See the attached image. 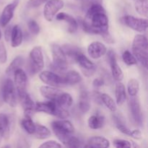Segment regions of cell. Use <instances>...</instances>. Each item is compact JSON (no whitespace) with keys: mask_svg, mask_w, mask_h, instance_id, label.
I'll use <instances>...</instances> for the list:
<instances>
[{"mask_svg":"<svg viewBox=\"0 0 148 148\" xmlns=\"http://www.w3.org/2000/svg\"><path fill=\"white\" fill-rule=\"evenodd\" d=\"M82 27L84 31L90 34L102 35L108 31L106 12L100 3H92L90 5L82 21Z\"/></svg>","mask_w":148,"mask_h":148,"instance_id":"obj_1","label":"cell"},{"mask_svg":"<svg viewBox=\"0 0 148 148\" xmlns=\"http://www.w3.org/2000/svg\"><path fill=\"white\" fill-rule=\"evenodd\" d=\"M132 53L134 57L145 68H147L148 42L145 36L137 34L132 42Z\"/></svg>","mask_w":148,"mask_h":148,"instance_id":"obj_2","label":"cell"},{"mask_svg":"<svg viewBox=\"0 0 148 148\" xmlns=\"http://www.w3.org/2000/svg\"><path fill=\"white\" fill-rule=\"evenodd\" d=\"M51 49L53 59L51 68L56 72H65L67 69L68 62L67 57L62 48L56 43H53L51 45Z\"/></svg>","mask_w":148,"mask_h":148,"instance_id":"obj_3","label":"cell"},{"mask_svg":"<svg viewBox=\"0 0 148 148\" xmlns=\"http://www.w3.org/2000/svg\"><path fill=\"white\" fill-rule=\"evenodd\" d=\"M29 71L31 74L40 72L44 67V59L43 51L40 46H35L30 51L29 54Z\"/></svg>","mask_w":148,"mask_h":148,"instance_id":"obj_4","label":"cell"},{"mask_svg":"<svg viewBox=\"0 0 148 148\" xmlns=\"http://www.w3.org/2000/svg\"><path fill=\"white\" fill-rule=\"evenodd\" d=\"M2 101L11 107H15L17 105L16 89L14 82L11 79H5L2 84L1 90Z\"/></svg>","mask_w":148,"mask_h":148,"instance_id":"obj_5","label":"cell"},{"mask_svg":"<svg viewBox=\"0 0 148 148\" xmlns=\"http://www.w3.org/2000/svg\"><path fill=\"white\" fill-rule=\"evenodd\" d=\"M121 22L130 28L139 32L145 33L147 29V20L138 18L132 15H125L121 19Z\"/></svg>","mask_w":148,"mask_h":148,"instance_id":"obj_6","label":"cell"},{"mask_svg":"<svg viewBox=\"0 0 148 148\" xmlns=\"http://www.w3.org/2000/svg\"><path fill=\"white\" fill-rule=\"evenodd\" d=\"M39 78L43 83L49 85V86L62 87L65 86L64 79V77L60 76L56 73L51 71H43L39 74Z\"/></svg>","mask_w":148,"mask_h":148,"instance_id":"obj_7","label":"cell"},{"mask_svg":"<svg viewBox=\"0 0 148 148\" xmlns=\"http://www.w3.org/2000/svg\"><path fill=\"white\" fill-rule=\"evenodd\" d=\"M64 6L63 0H48L43 9V16L47 21L51 22L58 12Z\"/></svg>","mask_w":148,"mask_h":148,"instance_id":"obj_8","label":"cell"},{"mask_svg":"<svg viewBox=\"0 0 148 148\" xmlns=\"http://www.w3.org/2000/svg\"><path fill=\"white\" fill-rule=\"evenodd\" d=\"M74 62H77L81 67L84 75L87 77H90L93 75L96 70V66L92 62H91L82 51H79L75 56Z\"/></svg>","mask_w":148,"mask_h":148,"instance_id":"obj_9","label":"cell"},{"mask_svg":"<svg viewBox=\"0 0 148 148\" xmlns=\"http://www.w3.org/2000/svg\"><path fill=\"white\" fill-rule=\"evenodd\" d=\"M13 74L14 86L18 95V98H20L27 92V75L21 68H19L14 71Z\"/></svg>","mask_w":148,"mask_h":148,"instance_id":"obj_10","label":"cell"},{"mask_svg":"<svg viewBox=\"0 0 148 148\" xmlns=\"http://www.w3.org/2000/svg\"><path fill=\"white\" fill-rule=\"evenodd\" d=\"M131 97V96H130ZM129 107L134 122L139 126L143 125V114L140 100L136 96H132L129 101Z\"/></svg>","mask_w":148,"mask_h":148,"instance_id":"obj_11","label":"cell"},{"mask_svg":"<svg viewBox=\"0 0 148 148\" xmlns=\"http://www.w3.org/2000/svg\"><path fill=\"white\" fill-rule=\"evenodd\" d=\"M107 53V58H108V63H109L110 66H111V70L112 76L115 80L121 81L124 78V74H123L122 69L119 66V65L117 63L116 57V54L112 50H109Z\"/></svg>","mask_w":148,"mask_h":148,"instance_id":"obj_12","label":"cell"},{"mask_svg":"<svg viewBox=\"0 0 148 148\" xmlns=\"http://www.w3.org/2000/svg\"><path fill=\"white\" fill-rule=\"evenodd\" d=\"M59 141L64 146L67 147H82V141L80 139L75 136H72V134L68 133H54Z\"/></svg>","mask_w":148,"mask_h":148,"instance_id":"obj_13","label":"cell"},{"mask_svg":"<svg viewBox=\"0 0 148 148\" xmlns=\"http://www.w3.org/2000/svg\"><path fill=\"white\" fill-rule=\"evenodd\" d=\"M19 0H14L12 3L7 4L3 10L0 17V24L2 27H6L14 16V10L18 4Z\"/></svg>","mask_w":148,"mask_h":148,"instance_id":"obj_14","label":"cell"},{"mask_svg":"<svg viewBox=\"0 0 148 148\" xmlns=\"http://www.w3.org/2000/svg\"><path fill=\"white\" fill-rule=\"evenodd\" d=\"M107 49L104 44L99 41L91 43L88 47V53L93 59H98L106 54Z\"/></svg>","mask_w":148,"mask_h":148,"instance_id":"obj_15","label":"cell"},{"mask_svg":"<svg viewBox=\"0 0 148 148\" xmlns=\"http://www.w3.org/2000/svg\"><path fill=\"white\" fill-rule=\"evenodd\" d=\"M51 127L54 133H68L72 134L75 132L73 124L68 120H59L51 123Z\"/></svg>","mask_w":148,"mask_h":148,"instance_id":"obj_16","label":"cell"},{"mask_svg":"<svg viewBox=\"0 0 148 148\" xmlns=\"http://www.w3.org/2000/svg\"><path fill=\"white\" fill-rule=\"evenodd\" d=\"M59 106L53 101H49L46 102H38L36 103L35 111L36 112H43L49 115L56 116Z\"/></svg>","mask_w":148,"mask_h":148,"instance_id":"obj_17","label":"cell"},{"mask_svg":"<svg viewBox=\"0 0 148 148\" xmlns=\"http://www.w3.org/2000/svg\"><path fill=\"white\" fill-rule=\"evenodd\" d=\"M19 100H20L23 110H24L25 116L32 118V116H33V113L35 112L36 103L33 101L30 95L27 92H26L23 96L20 97Z\"/></svg>","mask_w":148,"mask_h":148,"instance_id":"obj_18","label":"cell"},{"mask_svg":"<svg viewBox=\"0 0 148 148\" xmlns=\"http://www.w3.org/2000/svg\"><path fill=\"white\" fill-rule=\"evenodd\" d=\"M56 19L60 21H64L68 23V32L69 33H75L78 29V23L72 15L65 12H60L56 14Z\"/></svg>","mask_w":148,"mask_h":148,"instance_id":"obj_19","label":"cell"},{"mask_svg":"<svg viewBox=\"0 0 148 148\" xmlns=\"http://www.w3.org/2000/svg\"><path fill=\"white\" fill-rule=\"evenodd\" d=\"M40 92L43 97L49 101H55L59 95L62 93V91L57 89L55 87L51 86H41L40 88Z\"/></svg>","mask_w":148,"mask_h":148,"instance_id":"obj_20","label":"cell"},{"mask_svg":"<svg viewBox=\"0 0 148 148\" xmlns=\"http://www.w3.org/2000/svg\"><path fill=\"white\" fill-rule=\"evenodd\" d=\"M110 146V142L106 138L100 136H95L88 139L85 147H101L107 148Z\"/></svg>","mask_w":148,"mask_h":148,"instance_id":"obj_21","label":"cell"},{"mask_svg":"<svg viewBox=\"0 0 148 148\" xmlns=\"http://www.w3.org/2000/svg\"><path fill=\"white\" fill-rule=\"evenodd\" d=\"M78 108H79V111L83 114L88 112L90 108L89 93L85 89H81L80 90Z\"/></svg>","mask_w":148,"mask_h":148,"instance_id":"obj_22","label":"cell"},{"mask_svg":"<svg viewBox=\"0 0 148 148\" xmlns=\"http://www.w3.org/2000/svg\"><path fill=\"white\" fill-rule=\"evenodd\" d=\"M23 36L22 29L18 25L13 26L12 30L11 37H10V40H11V46L13 48H17L20 46L23 43Z\"/></svg>","mask_w":148,"mask_h":148,"instance_id":"obj_23","label":"cell"},{"mask_svg":"<svg viewBox=\"0 0 148 148\" xmlns=\"http://www.w3.org/2000/svg\"><path fill=\"white\" fill-rule=\"evenodd\" d=\"M115 96L116 104L119 106H121L127 100V93L126 89L124 84L121 82H118L116 85L115 88Z\"/></svg>","mask_w":148,"mask_h":148,"instance_id":"obj_24","label":"cell"},{"mask_svg":"<svg viewBox=\"0 0 148 148\" xmlns=\"http://www.w3.org/2000/svg\"><path fill=\"white\" fill-rule=\"evenodd\" d=\"M64 79L66 85H75L79 83L82 81V78L78 72L75 70H70L66 72Z\"/></svg>","mask_w":148,"mask_h":148,"instance_id":"obj_25","label":"cell"},{"mask_svg":"<svg viewBox=\"0 0 148 148\" xmlns=\"http://www.w3.org/2000/svg\"><path fill=\"white\" fill-rule=\"evenodd\" d=\"M88 127L92 130H99L105 124V118L101 115H92L88 120Z\"/></svg>","mask_w":148,"mask_h":148,"instance_id":"obj_26","label":"cell"},{"mask_svg":"<svg viewBox=\"0 0 148 148\" xmlns=\"http://www.w3.org/2000/svg\"><path fill=\"white\" fill-rule=\"evenodd\" d=\"M55 102L59 107L67 109L73 103V99L70 94L62 92V93L59 95V98L55 101Z\"/></svg>","mask_w":148,"mask_h":148,"instance_id":"obj_27","label":"cell"},{"mask_svg":"<svg viewBox=\"0 0 148 148\" xmlns=\"http://www.w3.org/2000/svg\"><path fill=\"white\" fill-rule=\"evenodd\" d=\"M10 122L8 116L6 114H0V133L3 137H8L10 134Z\"/></svg>","mask_w":148,"mask_h":148,"instance_id":"obj_28","label":"cell"},{"mask_svg":"<svg viewBox=\"0 0 148 148\" xmlns=\"http://www.w3.org/2000/svg\"><path fill=\"white\" fill-rule=\"evenodd\" d=\"M24 57L22 56H17L12 60V62L10 63V64L7 66L6 69V74L7 75H12L14 72V71L17 70L19 68H21L24 64Z\"/></svg>","mask_w":148,"mask_h":148,"instance_id":"obj_29","label":"cell"},{"mask_svg":"<svg viewBox=\"0 0 148 148\" xmlns=\"http://www.w3.org/2000/svg\"><path fill=\"white\" fill-rule=\"evenodd\" d=\"M35 137L39 140H44L51 135V131L49 128L39 124H36V130L33 133Z\"/></svg>","mask_w":148,"mask_h":148,"instance_id":"obj_30","label":"cell"},{"mask_svg":"<svg viewBox=\"0 0 148 148\" xmlns=\"http://www.w3.org/2000/svg\"><path fill=\"white\" fill-rule=\"evenodd\" d=\"M101 101H102V103H103L106 106V107L111 112L114 113L116 111V103L114 101V99L109 95L106 93L101 94Z\"/></svg>","mask_w":148,"mask_h":148,"instance_id":"obj_31","label":"cell"},{"mask_svg":"<svg viewBox=\"0 0 148 148\" xmlns=\"http://www.w3.org/2000/svg\"><path fill=\"white\" fill-rule=\"evenodd\" d=\"M134 8L140 15L147 17V0H134Z\"/></svg>","mask_w":148,"mask_h":148,"instance_id":"obj_32","label":"cell"},{"mask_svg":"<svg viewBox=\"0 0 148 148\" xmlns=\"http://www.w3.org/2000/svg\"><path fill=\"white\" fill-rule=\"evenodd\" d=\"M140 90V82L137 79L132 78L129 80L127 85V91L131 97L136 96Z\"/></svg>","mask_w":148,"mask_h":148,"instance_id":"obj_33","label":"cell"},{"mask_svg":"<svg viewBox=\"0 0 148 148\" xmlns=\"http://www.w3.org/2000/svg\"><path fill=\"white\" fill-rule=\"evenodd\" d=\"M21 126L25 131L29 134H33L36 130V124L33 121L32 118L25 117L22 120Z\"/></svg>","mask_w":148,"mask_h":148,"instance_id":"obj_34","label":"cell"},{"mask_svg":"<svg viewBox=\"0 0 148 148\" xmlns=\"http://www.w3.org/2000/svg\"><path fill=\"white\" fill-rule=\"evenodd\" d=\"M62 48L64 50V51L66 57H69V59H72V61H74V59H75V56H76L79 51H81L79 50V48L69 44L64 45L63 47Z\"/></svg>","mask_w":148,"mask_h":148,"instance_id":"obj_35","label":"cell"},{"mask_svg":"<svg viewBox=\"0 0 148 148\" xmlns=\"http://www.w3.org/2000/svg\"><path fill=\"white\" fill-rule=\"evenodd\" d=\"M122 59L124 63L128 66H132L137 64V60L130 51H125L123 53Z\"/></svg>","mask_w":148,"mask_h":148,"instance_id":"obj_36","label":"cell"},{"mask_svg":"<svg viewBox=\"0 0 148 148\" xmlns=\"http://www.w3.org/2000/svg\"><path fill=\"white\" fill-rule=\"evenodd\" d=\"M27 27H28L29 31L33 35H38L40 32V27L38 24L37 22L33 20H29L27 23Z\"/></svg>","mask_w":148,"mask_h":148,"instance_id":"obj_37","label":"cell"},{"mask_svg":"<svg viewBox=\"0 0 148 148\" xmlns=\"http://www.w3.org/2000/svg\"><path fill=\"white\" fill-rule=\"evenodd\" d=\"M113 144L117 148H130L132 147V143L130 141L126 140L116 139V140H114Z\"/></svg>","mask_w":148,"mask_h":148,"instance_id":"obj_38","label":"cell"},{"mask_svg":"<svg viewBox=\"0 0 148 148\" xmlns=\"http://www.w3.org/2000/svg\"><path fill=\"white\" fill-rule=\"evenodd\" d=\"M7 61V53L3 42H0V63L4 64Z\"/></svg>","mask_w":148,"mask_h":148,"instance_id":"obj_39","label":"cell"},{"mask_svg":"<svg viewBox=\"0 0 148 148\" xmlns=\"http://www.w3.org/2000/svg\"><path fill=\"white\" fill-rule=\"evenodd\" d=\"M39 147L43 148V147H53V148H60L62 147V145L59 144V143H57L56 141L54 140H49V141H46L45 143H43V144L40 145L39 146Z\"/></svg>","mask_w":148,"mask_h":148,"instance_id":"obj_40","label":"cell"},{"mask_svg":"<svg viewBox=\"0 0 148 148\" xmlns=\"http://www.w3.org/2000/svg\"><path fill=\"white\" fill-rule=\"evenodd\" d=\"M47 1L48 0H29L27 3V7L28 8H36L46 3Z\"/></svg>","mask_w":148,"mask_h":148,"instance_id":"obj_41","label":"cell"},{"mask_svg":"<svg viewBox=\"0 0 148 148\" xmlns=\"http://www.w3.org/2000/svg\"><path fill=\"white\" fill-rule=\"evenodd\" d=\"M102 37L103 38V40H105L106 43H114V39H113L112 36H111V34L109 33V31H106L105 32V33H103L102 35Z\"/></svg>","mask_w":148,"mask_h":148,"instance_id":"obj_42","label":"cell"},{"mask_svg":"<svg viewBox=\"0 0 148 148\" xmlns=\"http://www.w3.org/2000/svg\"><path fill=\"white\" fill-rule=\"evenodd\" d=\"M12 26L11 25H7V27L5 28L4 30V38H5L6 41H9L10 40V37H11L12 34Z\"/></svg>","mask_w":148,"mask_h":148,"instance_id":"obj_43","label":"cell"},{"mask_svg":"<svg viewBox=\"0 0 148 148\" xmlns=\"http://www.w3.org/2000/svg\"><path fill=\"white\" fill-rule=\"evenodd\" d=\"M104 84H105V81H104V79H103V78L101 77L96 78V79H94L93 82H92V85H93V86L96 88H101V87L103 86Z\"/></svg>","mask_w":148,"mask_h":148,"instance_id":"obj_44","label":"cell"},{"mask_svg":"<svg viewBox=\"0 0 148 148\" xmlns=\"http://www.w3.org/2000/svg\"><path fill=\"white\" fill-rule=\"evenodd\" d=\"M130 136V137H133L134 139H136V140H140L142 137V133L141 132L138 130H132Z\"/></svg>","mask_w":148,"mask_h":148,"instance_id":"obj_45","label":"cell"},{"mask_svg":"<svg viewBox=\"0 0 148 148\" xmlns=\"http://www.w3.org/2000/svg\"><path fill=\"white\" fill-rule=\"evenodd\" d=\"M94 98V101L95 103H98V104H102V101H101V93L98 92H94L92 95Z\"/></svg>","mask_w":148,"mask_h":148,"instance_id":"obj_46","label":"cell"},{"mask_svg":"<svg viewBox=\"0 0 148 148\" xmlns=\"http://www.w3.org/2000/svg\"><path fill=\"white\" fill-rule=\"evenodd\" d=\"M84 1H87L88 2H90L91 4H92V3H100V1L101 0H84Z\"/></svg>","mask_w":148,"mask_h":148,"instance_id":"obj_47","label":"cell"},{"mask_svg":"<svg viewBox=\"0 0 148 148\" xmlns=\"http://www.w3.org/2000/svg\"><path fill=\"white\" fill-rule=\"evenodd\" d=\"M2 138H3V135L1 133H0V143H1V140H2Z\"/></svg>","mask_w":148,"mask_h":148,"instance_id":"obj_48","label":"cell"},{"mask_svg":"<svg viewBox=\"0 0 148 148\" xmlns=\"http://www.w3.org/2000/svg\"><path fill=\"white\" fill-rule=\"evenodd\" d=\"M1 36H2V35H1V30H0V40H1Z\"/></svg>","mask_w":148,"mask_h":148,"instance_id":"obj_49","label":"cell"}]
</instances>
